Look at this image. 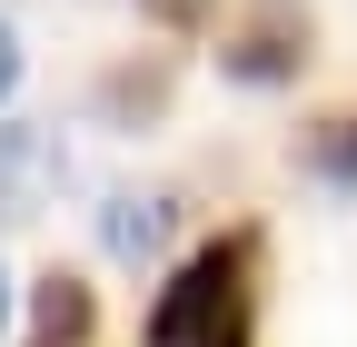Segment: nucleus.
<instances>
[{"instance_id": "obj_1", "label": "nucleus", "mask_w": 357, "mask_h": 347, "mask_svg": "<svg viewBox=\"0 0 357 347\" xmlns=\"http://www.w3.org/2000/svg\"><path fill=\"white\" fill-rule=\"evenodd\" d=\"M258 229H218L199 258H178L139 347H258Z\"/></svg>"}, {"instance_id": "obj_2", "label": "nucleus", "mask_w": 357, "mask_h": 347, "mask_svg": "<svg viewBox=\"0 0 357 347\" xmlns=\"http://www.w3.org/2000/svg\"><path fill=\"white\" fill-rule=\"evenodd\" d=\"M307 50H318V20H307L298 0H258V10L218 40V70L248 79V90H278V79L307 70Z\"/></svg>"}, {"instance_id": "obj_3", "label": "nucleus", "mask_w": 357, "mask_h": 347, "mask_svg": "<svg viewBox=\"0 0 357 347\" xmlns=\"http://www.w3.org/2000/svg\"><path fill=\"white\" fill-rule=\"evenodd\" d=\"M169 229H178V199L169 189H109V208H100V238H109V258H159L169 248Z\"/></svg>"}, {"instance_id": "obj_4", "label": "nucleus", "mask_w": 357, "mask_h": 347, "mask_svg": "<svg viewBox=\"0 0 357 347\" xmlns=\"http://www.w3.org/2000/svg\"><path fill=\"white\" fill-rule=\"evenodd\" d=\"M89 327H100V298H89V278L50 268L30 288V347H89Z\"/></svg>"}, {"instance_id": "obj_5", "label": "nucleus", "mask_w": 357, "mask_h": 347, "mask_svg": "<svg viewBox=\"0 0 357 347\" xmlns=\"http://www.w3.org/2000/svg\"><path fill=\"white\" fill-rule=\"evenodd\" d=\"M50 169H60V149L40 139V129L0 119V219H30V208H40V189H50Z\"/></svg>"}, {"instance_id": "obj_6", "label": "nucleus", "mask_w": 357, "mask_h": 347, "mask_svg": "<svg viewBox=\"0 0 357 347\" xmlns=\"http://www.w3.org/2000/svg\"><path fill=\"white\" fill-rule=\"evenodd\" d=\"M298 169L328 189H357V109H328L318 129H298Z\"/></svg>"}, {"instance_id": "obj_7", "label": "nucleus", "mask_w": 357, "mask_h": 347, "mask_svg": "<svg viewBox=\"0 0 357 347\" xmlns=\"http://www.w3.org/2000/svg\"><path fill=\"white\" fill-rule=\"evenodd\" d=\"M100 109H109L119 129L159 119V109H169V70H159V60H149V70H109V79H100Z\"/></svg>"}, {"instance_id": "obj_8", "label": "nucleus", "mask_w": 357, "mask_h": 347, "mask_svg": "<svg viewBox=\"0 0 357 347\" xmlns=\"http://www.w3.org/2000/svg\"><path fill=\"white\" fill-rule=\"evenodd\" d=\"M139 10H149L159 30H208V10H218V0H139Z\"/></svg>"}, {"instance_id": "obj_9", "label": "nucleus", "mask_w": 357, "mask_h": 347, "mask_svg": "<svg viewBox=\"0 0 357 347\" xmlns=\"http://www.w3.org/2000/svg\"><path fill=\"white\" fill-rule=\"evenodd\" d=\"M10 90H20V30L0 20V100H10Z\"/></svg>"}, {"instance_id": "obj_10", "label": "nucleus", "mask_w": 357, "mask_h": 347, "mask_svg": "<svg viewBox=\"0 0 357 347\" xmlns=\"http://www.w3.org/2000/svg\"><path fill=\"white\" fill-rule=\"evenodd\" d=\"M0 327H10V278H0Z\"/></svg>"}]
</instances>
